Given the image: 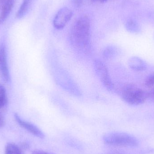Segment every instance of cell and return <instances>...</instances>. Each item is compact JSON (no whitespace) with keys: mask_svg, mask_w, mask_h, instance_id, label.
<instances>
[{"mask_svg":"<svg viewBox=\"0 0 154 154\" xmlns=\"http://www.w3.org/2000/svg\"><path fill=\"white\" fill-rule=\"evenodd\" d=\"M94 66L96 74L101 83L108 91H113L114 85L107 66L103 61L99 59L95 60Z\"/></svg>","mask_w":154,"mask_h":154,"instance_id":"277c9868","label":"cell"},{"mask_svg":"<svg viewBox=\"0 0 154 154\" xmlns=\"http://www.w3.org/2000/svg\"><path fill=\"white\" fill-rule=\"evenodd\" d=\"M5 121L4 117L2 112L0 111V129L4 127L5 125Z\"/></svg>","mask_w":154,"mask_h":154,"instance_id":"e0dca14e","label":"cell"},{"mask_svg":"<svg viewBox=\"0 0 154 154\" xmlns=\"http://www.w3.org/2000/svg\"><path fill=\"white\" fill-rule=\"evenodd\" d=\"M20 147L22 150V149H26L29 147V145L25 142H23V143L21 144V145L20 146Z\"/></svg>","mask_w":154,"mask_h":154,"instance_id":"d6986e66","label":"cell"},{"mask_svg":"<svg viewBox=\"0 0 154 154\" xmlns=\"http://www.w3.org/2000/svg\"><path fill=\"white\" fill-rule=\"evenodd\" d=\"M15 0H5L4 2L1 14H0V24L5 22L10 13L12 10Z\"/></svg>","mask_w":154,"mask_h":154,"instance_id":"9c48e42d","label":"cell"},{"mask_svg":"<svg viewBox=\"0 0 154 154\" xmlns=\"http://www.w3.org/2000/svg\"><path fill=\"white\" fill-rule=\"evenodd\" d=\"M128 63L129 67L136 71H144L147 67V64L144 60L135 56L130 57Z\"/></svg>","mask_w":154,"mask_h":154,"instance_id":"ba28073f","label":"cell"},{"mask_svg":"<svg viewBox=\"0 0 154 154\" xmlns=\"http://www.w3.org/2000/svg\"><path fill=\"white\" fill-rule=\"evenodd\" d=\"M145 85L149 88L154 87V72L150 74L146 78L145 82Z\"/></svg>","mask_w":154,"mask_h":154,"instance_id":"9a60e30c","label":"cell"},{"mask_svg":"<svg viewBox=\"0 0 154 154\" xmlns=\"http://www.w3.org/2000/svg\"><path fill=\"white\" fill-rule=\"evenodd\" d=\"M87 0H73V3L77 7L82 6Z\"/></svg>","mask_w":154,"mask_h":154,"instance_id":"2e32d148","label":"cell"},{"mask_svg":"<svg viewBox=\"0 0 154 154\" xmlns=\"http://www.w3.org/2000/svg\"><path fill=\"white\" fill-rule=\"evenodd\" d=\"M32 0H23L17 13L16 17L21 19L24 17L29 11Z\"/></svg>","mask_w":154,"mask_h":154,"instance_id":"30bf717a","label":"cell"},{"mask_svg":"<svg viewBox=\"0 0 154 154\" xmlns=\"http://www.w3.org/2000/svg\"><path fill=\"white\" fill-rule=\"evenodd\" d=\"M0 75L4 81L10 80V73L7 65V57L4 44L0 45Z\"/></svg>","mask_w":154,"mask_h":154,"instance_id":"52a82bcc","label":"cell"},{"mask_svg":"<svg viewBox=\"0 0 154 154\" xmlns=\"http://www.w3.org/2000/svg\"><path fill=\"white\" fill-rule=\"evenodd\" d=\"M32 154H51L40 150H34Z\"/></svg>","mask_w":154,"mask_h":154,"instance_id":"ac0fdd59","label":"cell"},{"mask_svg":"<svg viewBox=\"0 0 154 154\" xmlns=\"http://www.w3.org/2000/svg\"><path fill=\"white\" fill-rule=\"evenodd\" d=\"M120 96L123 101L131 106H139L147 99L148 93L134 84H127L122 88Z\"/></svg>","mask_w":154,"mask_h":154,"instance_id":"7a4b0ae2","label":"cell"},{"mask_svg":"<svg viewBox=\"0 0 154 154\" xmlns=\"http://www.w3.org/2000/svg\"><path fill=\"white\" fill-rule=\"evenodd\" d=\"M107 144L114 146L135 147L139 144L138 140L135 137L121 132H114L105 135L103 137Z\"/></svg>","mask_w":154,"mask_h":154,"instance_id":"3957f363","label":"cell"},{"mask_svg":"<svg viewBox=\"0 0 154 154\" xmlns=\"http://www.w3.org/2000/svg\"><path fill=\"white\" fill-rule=\"evenodd\" d=\"M90 20L83 15L76 19L70 30V41L72 45L79 50L88 51L90 44Z\"/></svg>","mask_w":154,"mask_h":154,"instance_id":"6da1fadb","label":"cell"},{"mask_svg":"<svg viewBox=\"0 0 154 154\" xmlns=\"http://www.w3.org/2000/svg\"><path fill=\"white\" fill-rule=\"evenodd\" d=\"M108 1V0H101V2H106V1Z\"/></svg>","mask_w":154,"mask_h":154,"instance_id":"44dd1931","label":"cell"},{"mask_svg":"<svg viewBox=\"0 0 154 154\" xmlns=\"http://www.w3.org/2000/svg\"><path fill=\"white\" fill-rule=\"evenodd\" d=\"M148 97H151L153 100H154V87L152 89V90L148 93Z\"/></svg>","mask_w":154,"mask_h":154,"instance_id":"ffe728a7","label":"cell"},{"mask_svg":"<svg viewBox=\"0 0 154 154\" xmlns=\"http://www.w3.org/2000/svg\"><path fill=\"white\" fill-rule=\"evenodd\" d=\"M73 16V12L67 7H63L57 12L53 20V26L55 29L60 30L64 28Z\"/></svg>","mask_w":154,"mask_h":154,"instance_id":"5b68a950","label":"cell"},{"mask_svg":"<svg viewBox=\"0 0 154 154\" xmlns=\"http://www.w3.org/2000/svg\"><path fill=\"white\" fill-rule=\"evenodd\" d=\"M91 1H96V0H91Z\"/></svg>","mask_w":154,"mask_h":154,"instance_id":"7402d4cb","label":"cell"},{"mask_svg":"<svg viewBox=\"0 0 154 154\" xmlns=\"http://www.w3.org/2000/svg\"><path fill=\"white\" fill-rule=\"evenodd\" d=\"M116 51L113 47H108L103 51V55L106 59H109L115 54Z\"/></svg>","mask_w":154,"mask_h":154,"instance_id":"5bb4252c","label":"cell"},{"mask_svg":"<svg viewBox=\"0 0 154 154\" xmlns=\"http://www.w3.org/2000/svg\"><path fill=\"white\" fill-rule=\"evenodd\" d=\"M126 28L131 33H137L141 31V28L138 23L134 20H129L127 22Z\"/></svg>","mask_w":154,"mask_h":154,"instance_id":"7c38bea8","label":"cell"},{"mask_svg":"<svg viewBox=\"0 0 154 154\" xmlns=\"http://www.w3.org/2000/svg\"><path fill=\"white\" fill-rule=\"evenodd\" d=\"M7 99L6 90L3 85L0 84V108L3 107L6 105Z\"/></svg>","mask_w":154,"mask_h":154,"instance_id":"4fadbf2b","label":"cell"},{"mask_svg":"<svg viewBox=\"0 0 154 154\" xmlns=\"http://www.w3.org/2000/svg\"><path fill=\"white\" fill-rule=\"evenodd\" d=\"M14 117L15 121L21 127L27 130L28 132H29L37 137L41 138H42L44 137V134L42 133V131L35 125L26 120H23L20 117L18 114L16 113L14 114Z\"/></svg>","mask_w":154,"mask_h":154,"instance_id":"8992f818","label":"cell"},{"mask_svg":"<svg viewBox=\"0 0 154 154\" xmlns=\"http://www.w3.org/2000/svg\"><path fill=\"white\" fill-rule=\"evenodd\" d=\"M5 154H23L20 146L13 143L6 144L5 149Z\"/></svg>","mask_w":154,"mask_h":154,"instance_id":"8fae6325","label":"cell"}]
</instances>
